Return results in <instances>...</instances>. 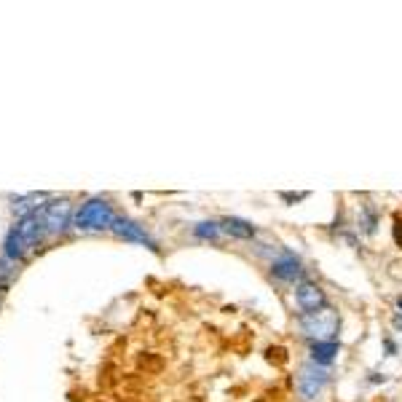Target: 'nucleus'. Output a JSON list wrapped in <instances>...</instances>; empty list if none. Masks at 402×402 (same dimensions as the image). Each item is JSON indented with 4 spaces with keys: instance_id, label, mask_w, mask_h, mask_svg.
I'll return each instance as SVG.
<instances>
[{
    "instance_id": "nucleus-1",
    "label": "nucleus",
    "mask_w": 402,
    "mask_h": 402,
    "mask_svg": "<svg viewBox=\"0 0 402 402\" xmlns=\"http://www.w3.org/2000/svg\"><path fill=\"white\" fill-rule=\"evenodd\" d=\"M76 228L78 231H108L115 223L110 204L105 199H89L83 207L76 212Z\"/></svg>"
},
{
    "instance_id": "nucleus-2",
    "label": "nucleus",
    "mask_w": 402,
    "mask_h": 402,
    "mask_svg": "<svg viewBox=\"0 0 402 402\" xmlns=\"http://www.w3.org/2000/svg\"><path fill=\"white\" fill-rule=\"evenodd\" d=\"M340 320H338L336 308H322L320 314H308L301 317V330L306 338H311V343H320V340H336Z\"/></svg>"
},
{
    "instance_id": "nucleus-3",
    "label": "nucleus",
    "mask_w": 402,
    "mask_h": 402,
    "mask_svg": "<svg viewBox=\"0 0 402 402\" xmlns=\"http://www.w3.org/2000/svg\"><path fill=\"white\" fill-rule=\"evenodd\" d=\"M327 384H330V373L320 368V365H314V362H306L301 373H298V394L306 402L317 400Z\"/></svg>"
},
{
    "instance_id": "nucleus-4",
    "label": "nucleus",
    "mask_w": 402,
    "mask_h": 402,
    "mask_svg": "<svg viewBox=\"0 0 402 402\" xmlns=\"http://www.w3.org/2000/svg\"><path fill=\"white\" fill-rule=\"evenodd\" d=\"M295 303L301 308V314H320L322 308H327V292L317 285V282H301L295 285Z\"/></svg>"
},
{
    "instance_id": "nucleus-5",
    "label": "nucleus",
    "mask_w": 402,
    "mask_h": 402,
    "mask_svg": "<svg viewBox=\"0 0 402 402\" xmlns=\"http://www.w3.org/2000/svg\"><path fill=\"white\" fill-rule=\"evenodd\" d=\"M271 276H276L279 282H298V285H301L306 276V268H303V263H301V257L295 255V252L282 250V252L271 260Z\"/></svg>"
},
{
    "instance_id": "nucleus-6",
    "label": "nucleus",
    "mask_w": 402,
    "mask_h": 402,
    "mask_svg": "<svg viewBox=\"0 0 402 402\" xmlns=\"http://www.w3.org/2000/svg\"><path fill=\"white\" fill-rule=\"evenodd\" d=\"M70 215H73V204L67 199H59V201H48L41 207V220H43V228L46 234H59L70 225Z\"/></svg>"
},
{
    "instance_id": "nucleus-7",
    "label": "nucleus",
    "mask_w": 402,
    "mask_h": 402,
    "mask_svg": "<svg viewBox=\"0 0 402 402\" xmlns=\"http://www.w3.org/2000/svg\"><path fill=\"white\" fill-rule=\"evenodd\" d=\"M110 231L115 234V236H121V239L137 241V244H145V247H150V250H159V247H156V241L150 239V234L145 231L143 225L131 223V220H127V217H115V223H113Z\"/></svg>"
},
{
    "instance_id": "nucleus-8",
    "label": "nucleus",
    "mask_w": 402,
    "mask_h": 402,
    "mask_svg": "<svg viewBox=\"0 0 402 402\" xmlns=\"http://www.w3.org/2000/svg\"><path fill=\"white\" fill-rule=\"evenodd\" d=\"M220 231L228 234V236H234V239H241V241L255 239V234H257L255 225L241 220V217H225V220H220Z\"/></svg>"
},
{
    "instance_id": "nucleus-9",
    "label": "nucleus",
    "mask_w": 402,
    "mask_h": 402,
    "mask_svg": "<svg viewBox=\"0 0 402 402\" xmlns=\"http://www.w3.org/2000/svg\"><path fill=\"white\" fill-rule=\"evenodd\" d=\"M357 228L365 236H373L378 231V209H375L373 201H362L359 204V209H357Z\"/></svg>"
},
{
    "instance_id": "nucleus-10",
    "label": "nucleus",
    "mask_w": 402,
    "mask_h": 402,
    "mask_svg": "<svg viewBox=\"0 0 402 402\" xmlns=\"http://www.w3.org/2000/svg\"><path fill=\"white\" fill-rule=\"evenodd\" d=\"M340 352V343L338 340H320V343H311V362L320 365V368H327L333 359Z\"/></svg>"
},
{
    "instance_id": "nucleus-11",
    "label": "nucleus",
    "mask_w": 402,
    "mask_h": 402,
    "mask_svg": "<svg viewBox=\"0 0 402 402\" xmlns=\"http://www.w3.org/2000/svg\"><path fill=\"white\" fill-rule=\"evenodd\" d=\"M3 247H6V257H8V260H14V263L16 260H22L24 252H27V244H24V239L16 234V228L8 231V236H6V244H3Z\"/></svg>"
},
{
    "instance_id": "nucleus-12",
    "label": "nucleus",
    "mask_w": 402,
    "mask_h": 402,
    "mask_svg": "<svg viewBox=\"0 0 402 402\" xmlns=\"http://www.w3.org/2000/svg\"><path fill=\"white\" fill-rule=\"evenodd\" d=\"M193 236H199V239H207V241H215L220 236V223H212V220H204V223H199L193 228Z\"/></svg>"
},
{
    "instance_id": "nucleus-13",
    "label": "nucleus",
    "mask_w": 402,
    "mask_h": 402,
    "mask_svg": "<svg viewBox=\"0 0 402 402\" xmlns=\"http://www.w3.org/2000/svg\"><path fill=\"white\" fill-rule=\"evenodd\" d=\"M11 266H16L14 260H8L6 255L0 257V292H6V287L11 285V276H14V268H11Z\"/></svg>"
},
{
    "instance_id": "nucleus-14",
    "label": "nucleus",
    "mask_w": 402,
    "mask_h": 402,
    "mask_svg": "<svg viewBox=\"0 0 402 402\" xmlns=\"http://www.w3.org/2000/svg\"><path fill=\"white\" fill-rule=\"evenodd\" d=\"M392 239H394V244L402 250V217L400 215L392 217Z\"/></svg>"
},
{
    "instance_id": "nucleus-15",
    "label": "nucleus",
    "mask_w": 402,
    "mask_h": 402,
    "mask_svg": "<svg viewBox=\"0 0 402 402\" xmlns=\"http://www.w3.org/2000/svg\"><path fill=\"white\" fill-rule=\"evenodd\" d=\"M266 357H268V362H276V365H285V362H287V352L279 349V346H276V349H268Z\"/></svg>"
},
{
    "instance_id": "nucleus-16",
    "label": "nucleus",
    "mask_w": 402,
    "mask_h": 402,
    "mask_svg": "<svg viewBox=\"0 0 402 402\" xmlns=\"http://www.w3.org/2000/svg\"><path fill=\"white\" fill-rule=\"evenodd\" d=\"M308 196H311V193H308V191H301V193H287V191H282V193H279V199H282V201H289V204H295V201H306Z\"/></svg>"
},
{
    "instance_id": "nucleus-17",
    "label": "nucleus",
    "mask_w": 402,
    "mask_h": 402,
    "mask_svg": "<svg viewBox=\"0 0 402 402\" xmlns=\"http://www.w3.org/2000/svg\"><path fill=\"white\" fill-rule=\"evenodd\" d=\"M384 346H386V352H389V357H392V354H397V346H394L392 340H384Z\"/></svg>"
},
{
    "instance_id": "nucleus-18",
    "label": "nucleus",
    "mask_w": 402,
    "mask_h": 402,
    "mask_svg": "<svg viewBox=\"0 0 402 402\" xmlns=\"http://www.w3.org/2000/svg\"><path fill=\"white\" fill-rule=\"evenodd\" d=\"M392 324H394V327H397V330H402V317H400V314H397V317H394V320H392Z\"/></svg>"
},
{
    "instance_id": "nucleus-19",
    "label": "nucleus",
    "mask_w": 402,
    "mask_h": 402,
    "mask_svg": "<svg viewBox=\"0 0 402 402\" xmlns=\"http://www.w3.org/2000/svg\"><path fill=\"white\" fill-rule=\"evenodd\" d=\"M397 308L402 311V298H397Z\"/></svg>"
}]
</instances>
